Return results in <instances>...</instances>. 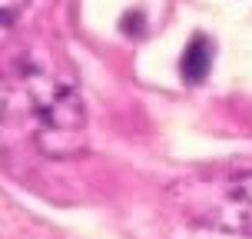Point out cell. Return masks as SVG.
<instances>
[{"mask_svg":"<svg viewBox=\"0 0 252 239\" xmlns=\"http://www.w3.org/2000/svg\"><path fill=\"white\" fill-rule=\"evenodd\" d=\"M0 3H3V20L10 24V20H13V13H17V7H24L27 0H0Z\"/></svg>","mask_w":252,"mask_h":239,"instance_id":"1","label":"cell"}]
</instances>
